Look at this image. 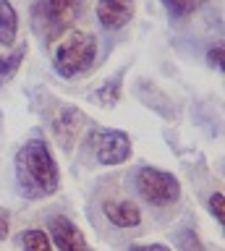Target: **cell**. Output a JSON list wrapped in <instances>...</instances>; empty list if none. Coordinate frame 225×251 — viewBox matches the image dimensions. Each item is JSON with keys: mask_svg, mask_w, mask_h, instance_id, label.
<instances>
[{"mask_svg": "<svg viewBox=\"0 0 225 251\" xmlns=\"http://www.w3.org/2000/svg\"><path fill=\"white\" fill-rule=\"evenodd\" d=\"M21 246L24 251H52V241L42 227H29L21 233Z\"/></svg>", "mask_w": 225, "mask_h": 251, "instance_id": "obj_11", "label": "cell"}, {"mask_svg": "<svg viewBox=\"0 0 225 251\" xmlns=\"http://www.w3.org/2000/svg\"><path fill=\"white\" fill-rule=\"evenodd\" d=\"M131 157V139L126 131H102L97 139V162L121 165Z\"/></svg>", "mask_w": 225, "mask_h": 251, "instance_id": "obj_4", "label": "cell"}, {"mask_svg": "<svg viewBox=\"0 0 225 251\" xmlns=\"http://www.w3.org/2000/svg\"><path fill=\"white\" fill-rule=\"evenodd\" d=\"M8 230H11V220H8V212L0 207V241L8 238Z\"/></svg>", "mask_w": 225, "mask_h": 251, "instance_id": "obj_17", "label": "cell"}, {"mask_svg": "<svg viewBox=\"0 0 225 251\" xmlns=\"http://www.w3.org/2000/svg\"><path fill=\"white\" fill-rule=\"evenodd\" d=\"M201 0H162L165 11L170 13V19H183V16L194 13L199 8Z\"/></svg>", "mask_w": 225, "mask_h": 251, "instance_id": "obj_13", "label": "cell"}, {"mask_svg": "<svg viewBox=\"0 0 225 251\" xmlns=\"http://www.w3.org/2000/svg\"><path fill=\"white\" fill-rule=\"evenodd\" d=\"M19 34V16L16 8L11 5V0H0V45L13 47Z\"/></svg>", "mask_w": 225, "mask_h": 251, "instance_id": "obj_10", "label": "cell"}, {"mask_svg": "<svg viewBox=\"0 0 225 251\" xmlns=\"http://www.w3.org/2000/svg\"><path fill=\"white\" fill-rule=\"evenodd\" d=\"M136 191L152 207H170L181 199V183L173 173L160 168H142L136 173Z\"/></svg>", "mask_w": 225, "mask_h": 251, "instance_id": "obj_3", "label": "cell"}, {"mask_svg": "<svg viewBox=\"0 0 225 251\" xmlns=\"http://www.w3.org/2000/svg\"><path fill=\"white\" fill-rule=\"evenodd\" d=\"M84 0H45V21H48V34L55 37L66 31L79 19Z\"/></svg>", "mask_w": 225, "mask_h": 251, "instance_id": "obj_5", "label": "cell"}, {"mask_svg": "<svg viewBox=\"0 0 225 251\" xmlns=\"http://www.w3.org/2000/svg\"><path fill=\"white\" fill-rule=\"evenodd\" d=\"M97 60V37L89 31H71L60 39L52 55V68L60 78L81 76Z\"/></svg>", "mask_w": 225, "mask_h": 251, "instance_id": "obj_2", "label": "cell"}, {"mask_svg": "<svg viewBox=\"0 0 225 251\" xmlns=\"http://www.w3.org/2000/svg\"><path fill=\"white\" fill-rule=\"evenodd\" d=\"M134 19V0H97V21L107 31L123 29Z\"/></svg>", "mask_w": 225, "mask_h": 251, "instance_id": "obj_8", "label": "cell"}, {"mask_svg": "<svg viewBox=\"0 0 225 251\" xmlns=\"http://www.w3.org/2000/svg\"><path fill=\"white\" fill-rule=\"evenodd\" d=\"M209 212L215 215L217 223L225 225V196H223V191H215L209 196Z\"/></svg>", "mask_w": 225, "mask_h": 251, "instance_id": "obj_16", "label": "cell"}, {"mask_svg": "<svg viewBox=\"0 0 225 251\" xmlns=\"http://www.w3.org/2000/svg\"><path fill=\"white\" fill-rule=\"evenodd\" d=\"M128 251H170L165 243H136V246H131Z\"/></svg>", "mask_w": 225, "mask_h": 251, "instance_id": "obj_18", "label": "cell"}, {"mask_svg": "<svg viewBox=\"0 0 225 251\" xmlns=\"http://www.w3.org/2000/svg\"><path fill=\"white\" fill-rule=\"evenodd\" d=\"M24 58H26V45L16 47V50H13L11 55H0V86H3L13 74H16Z\"/></svg>", "mask_w": 225, "mask_h": 251, "instance_id": "obj_12", "label": "cell"}, {"mask_svg": "<svg viewBox=\"0 0 225 251\" xmlns=\"http://www.w3.org/2000/svg\"><path fill=\"white\" fill-rule=\"evenodd\" d=\"M121 78H123V74H118V76L113 78V81H107L102 89L97 92V100L102 102V105L113 107L115 102H118V97H121Z\"/></svg>", "mask_w": 225, "mask_h": 251, "instance_id": "obj_14", "label": "cell"}, {"mask_svg": "<svg viewBox=\"0 0 225 251\" xmlns=\"http://www.w3.org/2000/svg\"><path fill=\"white\" fill-rule=\"evenodd\" d=\"M16 183L26 199H48L60 188V170L50 147L42 139H32L16 152Z\"/></svg>", "mask_w": 225, "mask_h": 251, "instance_id": "obj_1", "label": "cell"}, {"mask_svg": "<svg viewBox=\"0 0 225 251\" xmlns=\"http://www.w3.org/2000/svg\"><path fill=\"white\" fill-rule=\"evenodd\" d=\"M207 60L212 63V66H215L217 71H223V47L217 45L215 50H209V55H207Z\"/></svg>", "mask_w": 225, "mask_h": 251, "instance_id": "obj_19", "label": "cell"}, {"mask_svg": "<svg viewBox=\"0 0 225 251\" xmlns=\"http://www.w3.org/2000/svg\"><path fill=\"white\" fill-rule=\"evenodd\" d=\"M84 126H87V118H84L81 110L74 105H66L58 110L55 121H52V133L63 144V149H71L76 139H79V133L84 131Z\"/></svg>", "mask_w": 225, "mask_h": 251, "instance_id": "obj_7", "label": "cell"}, {"mask_svg": "<svg viewBox=\"0 0 225 251\" xmlns=\"http://www.w3.org/2000/svg\"><path fill=\"white\" fill-rule=\"evenodd\" d=\"M50 235L58 251H95L84 238V233L79 230V225L63 215H55L50 220Z\"/></svg>", "mask_w": 225, "mask_h": 251, "instance_id": "obj_6", "label": "cell"}, {"mask_svg": "<svg viewBox=\"0 0 225 251\" xmlns=\"http://www.w3.org/2000/svg\"><path fill=\"white\" fill-rule=\"evenodd\" d=\"M178 246H181V251H204V246H201V241L197 238V233L189 230V227L178 233Z\"/></svg>", "mask_w": 225, "mask_h": 251, "instance_id": "obj_15", "label": "cell"}, {"mask_svg": "<svg viewBox=\"0 0 225 251\" xmlns=\"http://www.w3.org/2000/svg\"><path fill=\"white\" fill-rule=\"evenodd\" d=\"M105 217L118 227H136L142 223V212H139V207L128 199L105 201Z\"/></svg>", "mask_w": 225, "mask_h": 251, "instance_id": "obj_9", "label": "cell"}]
</instances>
